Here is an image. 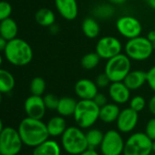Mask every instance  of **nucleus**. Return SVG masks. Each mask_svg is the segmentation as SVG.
Masks as SVG:
<instances>
[{
	"label": "nucleus",
	"instance_id": "obj_41",
	"mask_svg": "<svg viewBox=\"0 0 155 155\" xmlns=\"http://www.w3.org/2000/svg\"><path fill=\"white\" fill-rule=\"evenodd\" d=\"M58 30H59L58 27L57 25H55V24H53L52 26L49 27V31H50V33H52V34H57V33L58 32Z\"/></svg>",
	"mask_w": 155,
	"mask_h": 155
},
{
	"label": "nucleus",
	"instance_id": "obj_13",
	"mask_svg": "<svg viewBox=\"0 0 155 155\" xmlns=\"http://www.w3.org/2000/svg\"><path fill=\"white\" fill-rule=\"evenodd\" d=\"M24 110L28 117L42 120L46 113V105L42 96H29L24 103Z\"/></svg>",
	"mask_w": 155,
	"mask_h": 155
},
{
	"label": "nucleus",
	"instance_id": "obj_33",
	"mask_svg": "<svg viewBox=\"0 0 155 155\" xmlns=\"http://www.w3.org/2000/svg\"><path fill=\"white\" fill-rule=\"evenodd\" d=\"M146 135L151 140H155V117L151 118L145 126V131Z\"/></svg>",
	"mask_w": 155,
	"mask_h": 155
},
{
	"label": "nucleus",
	"instance_id": "obj_28",
	"mask_svg": "<svg viewBox=\"0 0 155 155\" xmlns=\"http://www.w3.org/2000/svg\"><path fill=\"white\" fill-rule=\"evenodd\" d=\"M30 92L32 95L42 96L46 91V81L41 77H36L30 82Z\"/></svg>",
	"mask_w": 155,
	"mask_h": 155
},
{
	"label": "nucleus",
	"instance_id": "obj_15",
	"mask_svg": "<svg viewBox=\"0 0 155 155\" xmlns=\"http://www.w3.org/2000/svg\"><path fill=\"white\" fill-rule=\"evenodd\" d=\"M109 95L114 103L124 104L130 101V90L123 81L111 82L109 86Z\"/></svg>",
	"mask_w": 155,
	"mask_h": 155
},
{
	"label": "nucleus",
	"instance_id": "obj_19",
	"mask_svg": "<svg viewBox=\"0 0 155 155\" xmlns=\"http://www.w3.org/2000/svg\"><path fill=\"white\" fill-rule=\"evenodd\" d=\"M18 23L11 18L0 21V36L7 41H10L18 38Z\"/></svg>",
	"mask_w": 155,
	"mask_h": 155
},
{
	"label": "nucleus",
	"instance_id": "obj_12",
	"mask_svg": "<svg viewBox=\"0 0 155 155\" xmlns=\"http://www.w3.org/2000/svg\"><path fill=\"white\" fill-rule=\"evenodd\" d=\"M138 120H139V112L135 111L130 107L126 108L120 110V115L116 120L118 130L123 133H129L135 129Z\"/></svg>",
	"mask_w": 155,
	"mask_h": 155
},
{
	"label": "nucleus",
	"instance_id": "obj_34",
	"mask_svg": "<svg viewBox=\"0 0 155 155\" xmlns=\"http://www.w3.org/2000/svg\"><path fill=\"white\" fill-rule=\"evenodd\" d=\"M96 13L99 15V17L101 18H109L111 17L113 15V9L111 7L104 5V6H101L99 8H97V9L95 10Z\"/></svg>",
	"mask_w": 155,
	"mask_h": 155
},
{
	"label": "nucleus",
	"instance_id": "obj_30",
	"mask_svg": "<svg viewBox=\"0 0 155 155\" xmlns=\"http://www.w3.org/2000/svg\"><path fill=\"white\" fill-rule=\"evenodd\" d=\"M13 8L9 2L8 1H0V21L7 19L11 17Z\"/></svg>",
	"mask_w": 155,
	"mask_h": 155
},
{
	"label": "nucleus",
	"instance_id": "obj_42",
	"mask_svg": "<svg viewBox=\"0 0 155 155\" xmlns=\"http://www.w3.org/2000/svg\"><path fill=\"white\" fill-rule=\"evenodd\" d=\"M108 1L114 5H122L126 2V0H108Z\"/></svg>",
	"mask_w": 155,
	"mask_h": 155
},
{
	"label": "nucleus",
	"instance_id": "obj_17",
	"mask_svg": "<svg viewBox=\"0 0 155 155\" xmlns=\"http://www.w3.org/2000/svg\"><path fill=\"white\" fill-rule=\"evenodd\" d=\"M123 82L130 91H136L147 82V72L143 70H130L125 77Z\"/></svg>",
	"mask_w": 155,
	"mask_h": 155
},
{
	"label": "nucleus",
	"instance_id": "obj_44",
	"mask_svg": "<svg viewBox=\"0 0 155 155\" xmlns=\"http://www.w3.org/2000/svg\"><path fill=\"white\" fill-rule=\"evenodd\" d=\"M4 130V125H3V122H2V120L0 119V134H1L2 130Z\"/></svg>",
	"mask_w": 155,
	"mask_h": 155
},
{
	"label": "nucleus",
	"instance_id": "obj_22",
	"mask_svg": "<svg viewBox=\"0 0 155 155\" xmlns=\"http://www.w3.org/2000/svg\"><path fill=\"white\" fill-rule=\"evenodd\" d=\"M78 101L71 97H62L59 99L57 108L58 113L62 117H70L74 115Z\"/></svg>",
	"mask_w": 155,
	"mask_h": 155
},
{
	"label": "nucleus",
	"instance_id": "obj_29",
	"mask_svg": "<svg viewBox=\"0 0 155 155\" xmlns=\"http://www.w3.org/2000/svg\"><path fill=\"white\" fill-rule=\"evenodd\" d=\"M146 106V101L141 96H135L130 100V108L137 112H140Z\"/></svg>",
	"mask_w": 155,
	"mask_h": 155
},
{
	"label": "nucleus",
	"instance_id": "obj_46",
	"mask_svg": "<svg viewBox=\"0 0 155 155\" xmlns=\"http://www.w3.org/2000/svg\"><path fill=\"white\" fill-rule=\"evenodd\" d=\"M2 63H3V58H2L1 54H0V67H1Z\"/></svg>",
	"mask_w": 155,
	"mask_h": 155
},
{
	"label": "nucleus",
	"instance_id": "obj_3",
	"mask_svg": "<svg viewBox=\"0 0 155 155\" xmlns=\"http://www.w3.org/2000/svg\"><path fill=\"white\" fill-rule=\"evenodd\" d=\"M61 144L64 150L70 155H80L88 148L86 133L80 127H68L61 136Z\"/></svg>",
	"mask_w": 155,
	"mask_h": 155
},
{
	"label": "nucleus",
	"instance_id": "obj_31",
	"mask_svg": "<svg viewBox=\"0 0 155 155\" xmlns=\"http://www.w3.org/2000/svg\"><path fill=\"white\" fill-rule=\"evenodd\" d=\"M43 100H44V102H45V105H46V108L47 109L51 110H57L58 105L59 99L56 95L51 94V93L46 94L43 97Z\"/></svg>",
	"mask_w": 155,
	"mask_h": 155
},
{
	"label": "nucleus",
	"instance_id": "obj_37",
	"mask_svg": "<svg viewBox=\"0 0 155 155\" xmlns=\"http://www.w3.org/2000/svg\"><path fill=\"white\" fill-rule=\"evenodd\" d=\"M148 107H149V110L150 111V113L155 116V94L150 98Z\"/></svg>",
	"mask_w": 155,
	"mask_h": 155
},
{
	"label": "nucleus",
	"instance_id": "obj_7",
	"mask_svg": "<svg viewBox=\"0 0 155 155\" xmlns=\"http://www.w3.org/2000/svg\"><path fill=\"white\" fill-rule=\"evenodd\" d=\"M152 140L145 132L132 133L125 141L123 155H150Z\"/></svg>",
	"mask_w": 155,
	"mask_h": 155
},
{
	"label": "nucleus",
	"instance_id": "obj_50",
	"mask_svg": "<svg viewBox=\"0 0 155 155\" xmlns=\"http://www.w3.org/2000/svg\"><path fill=\"white\" fill-rule=\"evenodd\" d=\"M154 30H155V28H154Z\"/></svg>",
	"mask_w": 155,
	"mask_h": 155
},
{
	"label": "nucleus",
	"instance_id": "obj_48",
	"mask_svg": "<svg viewBox=\"0 0 155 155\" xmlns=\"http://www.w3.org/2000/svg\"><path fill=\"white\" fill-rule=\"evenodd\" d=\"M2 103V93H0V105Z\"/></svg>",
	"mask_w": 155,
	"mask_h": 155
},
{
	"label": "nucleus",
	"instance_id": "obj_20",
	"mask_svg": "<svg viewBox=\"0 0 155 155\" xmlns=\"http://www.w3.org/2000/svg\"><path fill=\"white\" fill-rule=\"evenodd\" d=\"M120 112L117 103H107L100 108V120L105 123H112L117 120Z\"/></svg>",
	"mask_w": 155,
	"mask_h": 155
},
{
	"label": "nucleus",
	"instance_id": "obj_36",
	"mask_svg": "<svg viewBox=\"0 0 155 155\" xmlns=\"http://www.w3.org/2000/svg\"><path fill=\"white\" fill-rule=\"evenodd\" d=\"M93 101H94V102H95L100 108L102 107V106H104V105H106V104L108 103V99H107L106 95L103 94V93H100V92L97 93V95L94 97Z\"/></svg>",
	"mask_w": 155,
	"mask_h": 155
},
{
	"label": "nucleus",
	"instance_id": "obj_23",
	"mask_svg": "<svg viewBox=\"0 0 155 155\" xmlns=\"http://www.w3.org/2000/svg\"><path fill=\"white\" fill-rule=\"evenodd\" d=\"M16 85L15 78L11 72L0 68V93L7 94L11 92Z\"/></svg>",
	"mask_w": 155,
	"mask_h": 155
},
{
	"label": "nucleus",
	"instance_id": "obj_18",
	"mask_svg": "<svg viewBox=\"0 0 155 155\" xmlns=\"http://www.w3.org/2000/svg\"><path fill=\"white\" fill-rule=\"evenodd\" d=\"M33 155H61V148L56 140L48 139L34 148Z\"/></svg>",
	"mask_w": 155,
	"mask_h": 155
},
{
	"label": "nucleus",
	"instance_id": "obj_8",
	"mask_svg": "<svg viewBox=\"0 0 155 155\" xmlns=\"http://www.w3.org/2000/svg\"><path fill=\"white\" fill-rule=\"evenodd\" d=\"M18 130L5 127L0 134V153L2 155H18L23 145Z\"/></svg>",
	"mask_w": 155,
	"mask_h": 155
},
{
	"label": "nucleus",
	"instance_id": "obj_38",
	"mask_svg": "<svg viewBox=\"0 0 155 155\" xmlns=\"http://www.w3.org/2000/svg\"><path fill=\"white\" fill-rule=\"evenodd\" d=\"M80 155H100V154H99V152H98L95 149L88 148L85 151H83V152L81 153Z\"/></svg>",
	"mask_w": 155,
	"mask_h": 155
},
{
	"label": "nucleus",
	"instance_id": "obj_4",
	"mask_svg": "<svg viewBox=\"0 0 155 155\" xmlns=\"http://www.w3.org/2000/svg\"><path fill=\"white\" fill-rule=\"evenodd\" d=\"M73 116L78 127L89 129L100 120V107L93 100H81L77 103Z\"/></svg>",
	"mask_w": 155,
	"mask_h": 155
},
{
	"label": "nucleus",
	"instance_id": "obj_21",
	"mask_svg": "<svg viewBox=\"0 0 155 155\" xmlns=\"http://www.w3.org/2000/svg\"><path fill=\"white\" fill-rule=\"evenodd\" d=\"M47 128L49 136L51 137H58L62 136L64 131L66 130L67 122L64 117L62 116H55L52 117L47 123Z\"/></svg>",
	"mask_w": 155,
	"mask_h": 155
},
{
	"label": "nucleus",
	"instance_id": "obj_9",
	"mask_svg": "<svg viewBox=\"0 0 155 155\" xmlns=\"http://www.w3.org/2000/svg\"><path fill=\"white\" fill-rule=\"evenodd\" d=\"M125 141L120 133L115 130H110L104 133L102 142L100 146L102 155H120L123 154Z\"/></svg>",
	"mask_w": 155,
	"mask_h": 155
},
{
	"label": "nucleus",
	"instance_id": "obj_1",
	"mask_svg": "<svg viewBox=\"0 0 155 155\" xmlns=\"http://www.w3.org/2000/svg\"><path fill=\"white\" fill-rule=\"evenodd\" d=\"M18 132L25 145L35 148L48 139L47 124L41 120L27 117L23 119L18 126Z\"/></svg>",
	"mask_w": 155,
	"mask_h": 155
},
{
	"label": "nucleus",
	"instance_id": "obj_40",
	"mask_svg": "<svg viewBox=\"0 0 155 155\" xmlns=\"http://www.w3.org/2000/svg\"><path fill=\"white\" fill-rule=\"evenodd\" d=\"M150 42H152V41H155V30H151V31H150L149 33H148V35H147V37H146Z\"/></svg>",
	"mask_w": 155,
	"mask_h": 155
},
{
	"label": "nucleus",
	"instance_id": "obj_6",
	"mask_svg": "<svg viewBox=\"0 0 155 155\" xmlns=\"http://www.w3.org/2000/svg\"><path fill=\"white\" fill-rule=\"evenodd\" d=\"M153 50L151 42L141 36L129 39L125 45V54L130 60L135 61H143L149 58Z\"/></svg>",
	"mask_w": 155,
	"mask_h": 155
},
{
	"label": "nucleus",
	"instance_id": "obj_32",
	"mask_svg": "<svg viewBox=\"0 0 155 155\" xmlns=\"http://www.w3.org/2000/svg\"><path fill=\"white\" fill-rule=\"evenodd\" d=\"M95 83L97 85L98 88H101V89H104V88H107L110 85L111 81L110 80V78L108 77V75L104 72V73H101L99 74L96 79H95Z\"/></svg>",
	"mask_w": 155,
	"mask_h": 155
},
{
	"label": "nucleus",
	"instance_id": "obj_5",
	"mask_svg": "<svg viewBox=\"0 0 155 155\" xmlns=\"http://www.w3.org/2000/svg\"><path fill=\"white\" fill-rule=\"evenodd\" d=\"M130 58L126 54H119L107 60L105 73L111 82L123 81L125 77L130 71Z\"/></svg>",
	"mask_w": 155,
	"mask_h": 155
},
{
	"label": "nucleus",
	"instance_id": "obj_10",
	"mask_svg": "<svg viewBox=\"0 0 155 155\" xmlns=\"http://www.w3.org/2000/svg\"><path fill=\"white\" fill-rule=\"evenodd\" d=\"M122 45L120 41L112 36H106L100 38L96 45V52L103 59H110L121 53Z\"/></svg>",
	"mask_w": 155,
	"mask_h": 155
},
{
	"label": "nucleus",
	"instance_id": "obj_26",
	"mask_svg": "<svg viewBox=\"0 0 155 155\" xmlns=\"http://www.w3.org/2000/svg\"><path fill=\"white\" fill-rule=\"evenodd\" d=\"M104 134L99 129H91L86 132V138L88 141L89 148L96 149L101 146Z\"/></svg>",
	"mask_w": 155,
	"mask_h": 155
},
{
	"label": "nucleus",
	"instance_id": "obj_35",
	"mask_svg": "<svg viewBox=\"0 0 155 155\" xmlns=\"http://www.w3.org/2000/svg\"><path fill=\"white\" fill-rule=\"evenodd\" d=\"M147 83L150 90L155 92V66L147 71Z\"/></svg>",
	"mask_w": 155,
	"mask_h": 155
},
{
	"label": "nucleus",
	"instance_id": "obj_45",
	"mask_svg": "<svg viewBox=\"0 0 155 155\" xmlns=\"http://www.w3.org/2000/svg\"><path fill=\"white\" fill-rule=\"evenodd\" d=\"M151 149H152V151L155 152V140H152V145H151Z\"/></svg>",
	"mask_w": 155,
	"mask_h": 155
},
{
	"label": "nucleus",
	"instance_id": "obj_16",
	"mask_svg": "<svg viewBox=\"0 0 155 155\" xmlns=\"http://www.w3.org/2000/svg\"><path fill=\"white\" fill-rule=\"evenodd\" d=\"M55 6L59 15L66 20H74L79 14L77 0H55Z\"/></svg>",
	"mask_w": 155,
	"mask_h": 155
},
{
	"label": "nucleus",
	"instance_id": "obj_11",
	"mask_svg": "<svg viewBox=\"0 0 155 155\" xmlns=\"http://www.w3.org/2000/svg\"><path fill=\"white\" fill-rule=\"evenodd\" d=\"M116 28L118 32L124 38L130 39L140 36L142 27L140 22L134 17L123 16L116 21Z\"/></svg>",
	"mask_w": 155,
	"mask_h": 155
},
{
	"label": "nucleus",
	"instance_id": "obj_49",
	"mask_svg": "<svg viewBox=\"0 0 155 155\" xmlns=\"http://www.w3.org/2000/svg\"><path fill=\"white\" fill-rule=\"evenodd\" d=\"M0 155H2V154H1V153H0Z\"/></svg>",
	"mask_w": 155,
	"mask_h": 155
},
{
	"label": "nucleus",
	"instance_id": "obj_39",
	"mask_svg": "<svg viewBox=\"0 0 155 155\" xmlns=\"http://www.w3.org/2000/svg\"><path fill=\"white\" fill-rule=\"evenodd\" d=\"M7 44H8V41L4 38H2L1 36H0V52H2V51L5 50V48L7 47Z\"/></svg>",
	"mask_w": 155,
	"mask_h": 155
},
{
	"label": "nucleus",
	"instance_id": "obj_24",
	"mask_svg": "<svg viewBox=\"0 0 155 155\" xmlns=\"http://www.w3.org/2000/svg\"><path fill=\"white\" fill-rule=\"evenodd\" d=\"M35 20L36 22L45 28H49L53 24H55L56 21V16L54 12L49 8H40L38 9L35 14Z\"/></svg>",
	"mask_w": 155,
	"mask_h": 155
},
{
	"label": "nucleus",
	"instance_id": "obj_27",
	"mask_svg": "<svg viewBox=\"0 0 155 155\" xmlns=\"http://www.w3.org/2000/svg\"><path fill=\"white\" fill-rule=\"evenodd\" d=\"M101 57L97 54V52H90V53H87L85 54L81 60V66L83 68L87 69V70H91V69H94L100 63L101 61Z\"/></svg>",
	"mask_w": 155,
	"mask_h": 155
},
{
	"label": "nucleus",
	"instance_id": "obj_47",
	"mask_svg": "<svg viewBox=\"0 0 155 155\" xmlns=\"http://www.w3.org/2000/svg\"><path fill=\"white\" fill-rule=\"evenodd\" d=\"M151 45H152V48H153V49L155 50V41H152V42H151Z\"/></svg>",
	"mask_w": 155,
	"mask_h": 155
},
{
	"label": "nucleus",
	"instance_id": "obj_25",
	"mask_svg": "<svg viewBox=\"0 0 155 155\" xmlns=\"http://www.w3.org/2000/svg\"><path fill=\"white\" fill-rule=\"evenodd\" d=\"M81 29L85 37L91 39L97 38L101 31L99 23L93 18H86L82 22Z\"/></svg>",
	"mask_w": 155,
	"mask_h": 155
},
{
	"label": "nucleus",
	"instance_id": "obj_43",
	"mask_svg": "<svg viewBox=\"0 0 155 155\" xmlns=\"http://www.w3.org/2000/svg\"><path fill=\"white\" fill-rule=\"evenodd\" d=\"M147 3L152 9H155V0H147Z\"/></svg>",
	"mask_w": 155,
	"mask_h": 155
},
{
	"label": "nucleus",
	"instance_id": "obj_14",
	"mask_svg": "<svg viewBox=\"0 0 155 155\" xmlns=\"http://www.w3.org/2000/svg\"><path fill=\"white\" fill-rule=\"evenodd\" d=\"M74 91L76 95L81 100H93L99 92L95 81L89 79L78 81L75 84Z\"/></svg>",
	"mask_w": 155,
	"mask_h": 155
},
{
	"label": "nucleus",
	"instance_id": "obj_2",
	"mask_svg": "<svg viewBox=\"0 0 155 155\" xmlns=\"http://www.w3.org/2000/svg\"><path fill=\"white\" fill-rule=\"evenodd\" d=\"M6 59L17 67H24L33 59V50L31 46L24 39L16 38L8 41L4 50Z\"/></svg>",
	"mask_w": 155,
	"mask_h": 155
}]
</instances>
